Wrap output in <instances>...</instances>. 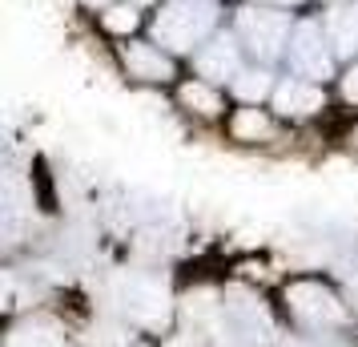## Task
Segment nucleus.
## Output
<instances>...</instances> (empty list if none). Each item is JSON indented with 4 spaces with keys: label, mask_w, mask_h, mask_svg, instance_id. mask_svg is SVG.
I'll list each match as a JSON object with an SVG mask.
<instances>
[{
    "label": "nucleus",
    "mask_w": 358,
    "mask_h": 347,
    "mask_svg": "<svg viewBox=\"0 0 358 347\" xmlns=\"http://www.w3.org/2000/svg\"><path fill=\"white\" fill-rule=\"evenodd\" d=\"M133 4H153V0H133Z\"/></svg>",
    "instance_id": "aec40b11"
},
{
    "label": "nucleus",
    "mask_w": 358,
    "mask_h": 347,
    "mask_svg": "<svg viewBox=\"0 0 358 347\" xmlns=\"http://www.w3.org/2000/svg\"><path fill=\"white\" fill-rule=\"evenodd\" d=\"M274 77H270V69H242L238 73V81H234V93L245 101V105H258V101H266V97H274Z\"/></svg>",
    "instance_id": "9b49d317"
},
{
    "label": "nucleus",
    "mask_w": 358,
    "mask_h": 347,
    "mask_svg": "<svg viewBox=\"0 0 358 347\" xmlns=\"http://www.w3.org/2000/svg\"><path fill=\"white\" fill-rule=\"evenodd\" d=\"M217 29L213 0H169L153 20V41L165 53H197Z\"/></svg>",
    "instance_id": "f257e3e1"
},
{
    "label": "nucleus",
    "mask_w": 358,
    "mask_h": 347,
    "mask_svg": "<svg viewBox=\"0 0 358 347\" xmlns=\"http://www.w3.org/2000/svg\"><path fill=\"white\" fill-rule=\"evenodd\" d=\"M326 105V93L318 81H306V77H286V81L274 89V109L282 117H310Z\"/></svg>",
    "instance_id": "0eeeda50"
},
{
    "label": "nucleus",
    "mask_w": 358,
    "mask_h": 347,
    "mask_svg": "<svg viewBox=\"0 0 358 347\" xmlns=\"http://www.w3.org/2000/svg\"><path fill=\"white\" fill-rule=\"evenodd\" d=\"M117 303L141 327H162L169 319V311H173L165 283L149 279V275H121L117 279Z\"/></svg>",
    "instance_id": "7ed1b4c3"
},
{
    "label": "nucleus",
    "mask_w": 358,
    "mask_h": 347,
    "mask_svg": "<svg viewBox=\"0 0 358 347\" xmlns=\"http://www.w3.org/2000/svg\"><path fill=\"white\" fill-rule=\"evenodd\" d=\"M105 29L109 33H133L137 29V4H113L105 13Z\"/></svg>",
    "instance_id": "4468645a"
},
{
    "label": "nucleus",
    "mask_w": 358,
    "mask_h": 347,
    "mask_svg": "<svg viewBox=\"0 0 358 347\" xmlns=\"http://www.w3.org/2000/svg\"><path fill=\"white\" fill-rule=\"evenodd\" d=\"M85 4H109V0H85Z\"/></svg>",
    "instance_id": "6ab92c4d"
},
{
    "label": "nucleus",
    "mask_w": 358,
    "mask_h": 347,
    "mask_svg": "<svg viewBox=\"0 0 358 347\" xmlns=\"http://www.w3.org/2000/svg\"><path fill=\"white\" fill-rule=\"evenodd\" d=\"M254 4H266V8H294V4H302V0H254Z\"/></svg>",
    "instance_id": "dca6fc26"
},
{
    "label": "nucleus",
    "mask_w": 358,
    "mask_h": 347,
    "mask_svg": "<svg viewBox=\"0 0 358 347\" xmlns=\"http://www.w3.org/2000/svg\"><path fill=\"white\" fill-rule=\"evenodd\" d=\"M286 303L298 315V323L310 331H330L346 323V303L322 283H294V287H286Z\"/></svg>",
    "instance_id": "20e7f679"
},
{
    "label": "nucleus",
    "mask_w": 358,
    "mask_h": 347,
    "mask_svg": "<svg viewBox=\"0 0 358 347\" xmlns=\"http://www.w3.org/2000/svg\"><path fill=\"white\" fill-rule=\"evenodd\" d=\"M342 97H346V101H358V57H355V65H350V73L342 77Z\"/></svg>",
    "instance_id": "2eb2a0df"
},
{
    "label": "nucleus",
    "mask_w": 358,
    "mask_h": 347,
    "mask_svg": "<svg viewBox=\"0 0 358 347\" xmlns=\"http://www.w3.org/2000/svg\"><path fill=\"white\" fill-rule=\"evenodd\" d=\"M322 29H326V36H330L334 57H350V61H355L358 57V0L334 4V8L326 13Z\"/></svg>",
    "instance_id": "6e6552de"
},
{
    "label": "nucleus",
    "mask_w": 358,
    "mask_h": 347,
    "mask_svg": "<svg viewBox=\"0 0 358 347\" xmlns=\"http://www.w3.org/2000/svg\"><path fill=\"white\" fill-rule=\"evenodd\" d=\"M197 77L210 85H234L242 73V41L238 36H210L201 49L194 53Z\"/></svg>",
    "instance_id": "423d86ee"
},
{
    "label": "nucleus",
    "mask_w": 358,
    "mask_h": 347,
    "mask_svg": "<svg viewBox=\"0 0 358 347\" xmlns=\"http://www.w3.org/2000/svg\"><path fill=\"white\" fill-rule=\"evenodd\" d=\"M4 347H65V339H61V327L49 319H24L20 327H13Z\"/></svg>",
    "instance_id": "9d476101"
},
{
    "label": "nucleus",
    "mask_w": 358,
    "mask_h": 347,
    "mask_svg": "<svg viewBox=\"0 0 358 347\" xmlns=\"http://www.w3.org/2000/svg\"><path fill=\"white\" fill-rule=\"evenodd\" d=\"M181 101H185L189 109H197V114H206V117H213L222 109V97L210 89V81H189L181 89Z\"/></svg>",
    "instance_id": "f8f14e48"
},
{
    "label": "nucleus",
    "mask_w": 358,
    "mask_h": 347,
    "mask_svg": "<svg viewBox=\"0 0 358 347\" xmlns=\"http://www.w3.org/2000/svg\"><path fill=\"white\" fill-rule=\"evenodd\" d=\"M346 287H350V299H355V307H358V271L346 279Z\"/></svg>",
    "instance_id": "f3484780"
},
{
    "label": "nucleus",
    "mask_w": 358,
    "mask_h": 347,
    "mask_svg": "<svg viewBox=\"0 0 358 347\" xmlns=\"http://www.w3.org/2000/svg\"><path fill=\"white\" fill-rule=\"evenodd\" d=\"M125 69L137 81H169L173 77V65L157 45H145V41H129L125 45Z\"/></svg>",
    "instance_id": "1a4fd4ad"
},
{
    "label": "nucleus",
    "mask_w": 358,
    "mask_h": 347,
    "mask_svg": "<svg viewBox=\"0 0 358 347\" xmlns=\"http://www.w3.org/2000/svg\"><path fill=\"white\" fill-rule=\"evenodd\" d=\"M234 133H238V137H254V142H258V137H266V133H270V117L258 114V109H242V114L234 117Z\"/></svg>",
    "instance_id": "ddd939ff"
},
{
    "label": "nucleus",
    "mask_w": 358,
    "mask_h": 347,
    "mask_svg": "<svg viewBox=\"0 0 358 347\" xmlns=\"http://www.w3.org/2000/svg\"><path fill=\"white\" fill-rule=\"evenodd\" d=\"M165 347H194V339H189V335H178V339H169Z\"/></svg>",
    "instance_id": "a211bd4d"
},
{
    "label": "nucleus",
    "mask_w": 358,
    "mask_h": 347,
    "mask_svg": "<svg viewBox=\"0 0 358 347\" xmlns=\"http://www.w3.org/2000/svg\"><path fill=\"white\" fill-rule=\"evenodd\" d=\"M290 36H294V25L282 8H266V4H250L238 13V41H242L250 57L270 65L278 57H286L290 49Z\"/></svg>",
    "instance_id": "f03ea898"
},
{
    "label": "nucleus",
    "mask_w": 358,
    "mask_h": 347,
    "mask_svg": "<svg viewBox=\"0 0 358 347\" xmlns=\"http://www.w3.org/2000/svg\"><path fill=\"white\" fill-rule=\"evenodd\" d=\"M286 61H290L294 77H306V81L330 77V69H334V49H330V36H326L322 25H314V20L294 25Z\"/></svg>",
    "instance_id": "39448f33"
}]
</instances>
